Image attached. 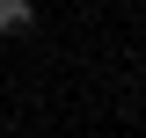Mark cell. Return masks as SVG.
<instances>
[{"instance_id": "1", "label": "cell", "mask_w": 146, "mask_h": 138, "mask_svg": "<svg viewBox=\"0 0 146 138\" xmlns=\"http://www.w3.org/2000/svg\"><path fill=\"white\" fill-rule=\"evenodd\" d=\"M36 29V0H0V36H29Z\"/></svg>"}]
</instances>
